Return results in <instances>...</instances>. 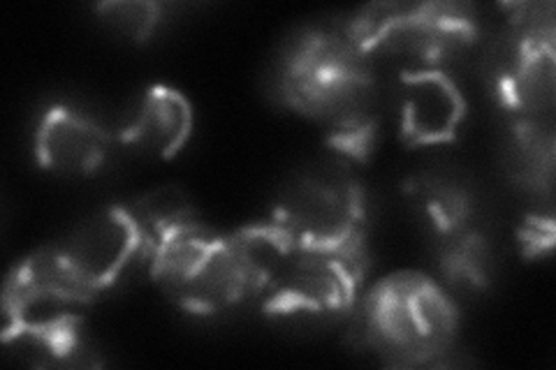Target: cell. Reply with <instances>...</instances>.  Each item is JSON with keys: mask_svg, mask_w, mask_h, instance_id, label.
Returning <instances> with one entry per match:
<instances>
[{"mask_svg": "<svg viewBox=\"0 0 556 370\" xmlns=\"http://www.w3.org/2000/svg\"><path fill=\"white\" fill-rule=\"evenodd\" d=\"M278 95L288 110L318 123L341 161H369L378 139L376 75L345 30L302 33L278 67Z\"/></svg>", "mask_w": 556, "mask_h": 370, "instance_id": "obj_1", "label": "cell"}, {"mask_svg": "<svg viewBox=\"0 0 556 370\" xmlns=\"http://www.w3.org/2000/svg\"><path fill=\"white\" fill-rule=\"evenodd\" d=\"M251 298L269 315H339L353 308L369 269L367 248H320L269 220L235 232Z\"/></svg>", "mask_w": 556, "mask_h": 370, "instance_id": "obj_2", "label": "cell"}, {"mask_svg": "<svg viewBox=\"0 0 556 370\" xmlns=\"http://www.w3.org/2000/svg\"><path fill=\"white\" fill-rule=\"evenodd\" d=\"M457 327V306L447 292L417 271L378 280L362 302L364 341L390 366H429L445 357Z\"/></svg>", "mask_w": 556, "mask_h": 370, "instance_id": "obj_3", "label": "cell"}, {"mask_svg": "<svg viewBox=\"0 0 556 370\" xmlns=\"http://www.w3.org/2000/svg\"><path fill=\"white\" fill-rule=\"evenodd\" d=\"M369 61L386 59L408 69H445L478 40V20L471 5L433 3H371L343 28Z\"/></svg>", "mask_w": 556, "mask_h": 370, "instance_id": "obj_4", "label": "cell"}, {"mask_svg": "<svg viewBox=\"0 0 556 370\" xmlns=\"http://www.w3.org/2000/svg\"><path fill=\"white\" fill-rule=\"evenodd\" d=\"M149 273L169 302L190 315H218L251 298L249 269L235 232L220 234L202 220L153 248Z\"/></svg>", "mask_w": 556, "mask_h": 370, "instance_id": "obj_5", "label": "cell"}, {"mask_svg": "<svg viewBox=\"0 0 556 370\" xmlns=\"http://www.w3.org/2000/svg\"><path fill=\"white\" fill-rule=\"evenodd\" d=\"M267 220L320 248H367V195L341 163L300 171L278 192Z\"/></svg>", "mask_w": 556, "mask_h": 370, "instance_id": "obj_6", "label": "cell"}, {"mask_svg": "<svg viewBox=\"0 0 556 370\" xmlns=\"http://www.w3.org/2000/svg\"><path fill=\"white\" fill-rule=\"evenodd\" d=\"M515 38L503 61L496 91L513 120L552 123L554 110V5L515 3L508 5Z\"/></svg>", "mask_w": 556, "mask_h": 370, "instance_id": "obj_7", "label": "cell"}, {"mask_svg": "<svg viewBox=\"0 0 556 370\" xmlns=\"http://www.w3.org/2000/svg\"><path fill=\"white\" fill-rule=\"evenodd\" d=\"M51 248L91 304L137 267H149L147 243L126 204L98 210L70 229L61 241L51 243Z\"/></svg>", "mask_w": 556, "mask_h": 370, "instance_id": "obj_8", "label": "cell"}, {"mask_svg": "<svg viewBox=\"0 0 556 370\" xmlns=\"http://www.w3.org/2000/svg\"><path fill=\"white\" fill-rule=\"evenodd\" d=\"M466 114V95L447 69L399 73V132L408 146L450 144Z\"/></svg>", "mask_w": 556, "mask_h": 370, "instance_id": "obj_9", "label": "cell"}, {"mask_svg": "<svg viewBox=\"0 0 556 370\" xmlns=\"http://www.w3.org/2000/svg\"><path fill=\"white\" fill-rule=\"evenodd\" d=\"M110 130L73 104L56 102L42 112L33 135L35 161L45 169L67 179L96 174L112 153Z\"/></svg>", "mask_w": 556, "mask_h": 370, "instance_id": "obj_10", "label": "cell"}, {"mask_svg": "<svg viewBox=\"0 0 556 370\" xmlns=\"http://www.w3.org/2000/svg\"><path fill=\"white\" fill-rule=\"evenodd\" d=\"M195 114L190 100L165 84H153L121 120L118 142L149 161H169L193 135Z\"/></svg>", "mask_w": 556, "mask_h": 370, "instance_id": "obj_11", "label": "cell"}, {"mask_svg": "<svg viewBox=\"0 0 556 370\" xmlns=\"http://www.w3.org/2000/svg\"><path fill=\"white\" fill-rule=\"evenodd\" d=\"M3 345L10 359L30 368L79 366L86 352L75 312L5 324Z\"/></svg>", "mask_w": 556, "mask_h": 370, "instance_id": "obj_12", "label": "cell"}, {"mask_svg": "<svg viewBox=\"0 0 556 370\" xmlns=\"http://www.w3.org/2000/svg\"><path fill=\"white\" fill-rule=\"evenodd\" d=\"M415 214L427 225L433 239H445L476 225V204L471 192L445 174L422 171L404 183Z\"/></svg>", "mask_w": 556, "mask_h": 370, "instance_id": "obj_13", "label": "cell"}, {"mask_svg": "<svg viewBox=\"0 0 556 370\" xmlns=\"http://www.w3.org/2000/svg\"><path fill=\"white\" fill-rule=\"evenodd\" d=\"M437 267L450 290L476 294L492 283V245L476 225L437 241Z\"/></svg>", "mask_w": 556, "mask_h": 370, "instance_id": "obj_14", "label": "cell"}, {"mask_svg": "<svg viewBox=\"0 0 556 370\" xmlns=\"http://www.w3.org/2000/svg\"><path fill=\"white\" fill-rule=\"evenodd\" d=\"M126 208L147 243L149 255L172 234H177L184 227L200 220L193 204L188 202L186 192L174 186H161L151 192H144V195H139L137 200L126 204Z\"/></svg>", "mask_w": 556, "mask_h": 370, "instance_id": "obj_15", "label": "cell"}, {"mask_svg": "<svg viewBox=\"0 0 556 370\" xmlns=\"http://www.w3.org/2000/svg\"><path fill=\"white\" fill-rule=\"evenodd\" d=\"M513 149L519 179L535 192H549L554 183L552 123L513 120Z\"/></svg>", "mask_w": 556, "mask_h": 370, "instance_id": "obj_16", "label": "cell"}, {"mask_svg": "<svg viewBox=\"0 0 556 370\" xmlns=\"http://www.w3.org/2000/svg\"><path fill=\"white\" fill-rule=\"evenodd\" d=\"M100 20L130 42H147L163 22V5L153 0H126L96 8Z\"/></svg>", "mask_w": 556, "mask_h": 370, "instance_id": "obj_17", "label": "cell"}, {"mask_svg": "<svg viewBox=\"0 0 556 370\" xmlns=\"http://www.w3.org/2000/svg\"><path fill=\"white\" fill-rule=\"evenodd\" d=\"M517 239H519L521 255H525L527 259L547 257L552 253V245H554V220H552V216L529 218L525 225L519 227Z\"/></svg>", "mask_w": 556, "mask_h": 370, "instance_id": "obj_18", "label": "cell"}]
</instances>
